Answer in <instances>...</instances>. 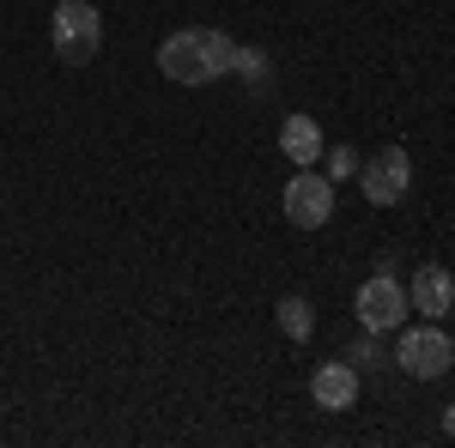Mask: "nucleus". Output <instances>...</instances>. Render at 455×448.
Instances as JSON below:
<instances>
[{
    "instance_id": "f257e3e1",
    "label": "nucleus",
    "mask_w": 455,
    "mask_h": 448,
    "mask_svg": "<svg viewBox=\"0 0 455 448\" xmlns=\"http://www.w3.org/2000/svg\"><path fill=\"white\" fill-rule=\"evenodd\" d=\"M158 67L171 85H212V79L237 73V43L212 25H188V31H171L158 43Z\"/></svg>"
},
{
    "instance_id": "f03ea898",
    "label": "nucleus",
    "mask_w": 455,
    "mask_h": 448,
    "mask_svg": "<svg viewBox=\"0 0 455 448\" xmlns=\"http://www.w3.org/2000/svg\"><path fill=\"white\" fill-rule=\"evenodd\" d=\"M49 36H55V55H61L68 67H85V61L98 55V43H104V19H98V6H85V0H55Z\"/></svg>"
},
{
    "instance_id": "7ed1b4c3",
    "label": "nucleus",
    "mask_w": 455,
    "mask_h": 448,
    "mask_svg": "<svg viewBox=\"0 0 455 448\" xmlns=\"http://www.w3.org/2000/svg\"><path fill=\"white\" fill-rule=\"evenodd\" d=\"M407 310H413V303H407V291H401L388 273H371L364 285H358V297H352L358 327H364V334H377V340L395 334V327H407Z\"/></svg>"
},
{
    "instance_id": "20e7f679",
    "label": "nucleus",
    "mask_w": 455,
    "mask_h": 448,
    "mask_svg": "<svg viewBox=\"0 0 455 448\" xmlns=\"http://www.w3.org/2000/svg\"><path fill=\"white\" fill-rule=\"evenodd\" d=\"M395 364H401L407 376H419V381H437V376H450L455 345H450V334H443L437 321H425V327H401Z\"/></svg>"
},
{
    "instance_id": "39448f33",
    "label": "nucleus",
    "mask_w": 455,
    "mask_h": 448,
    "mask_svg": "<svg viewBox=\"0 0 455 448\" xmlns=\"http://www.w3.org/2000/svg\"><path fill=\"white\" fill-rule=\"evenodd\" d=\"M328 212H334V182L322 170H298L285 182V218H291L298 231H322Z\"/></svg>"
},
{
    "instance_id": "423d86ee",
    "label": "nucleus",
    "mask_w": 455,
    "mask_h": 448,
    "mask_svg": "<svg viewBox=\"0 0 455 448\" xmlns=\"http://www.w3.org/2000/svg\"><path fill=\"white\" fill-rule=\"evenodd\" d=\"M358 176H364V200L371 207H395L407 194V182H413V164H407L401 145H383L371 164H358Z\"/></svg>"
},
{
    "instance_id": "0eeeda50",
    "label": "nucleus",
    "mask_w": 455,
    "mask_h": 448,
    "mask_svg": "<svg viewBox=\"0 0 455 448\" xmlns=\"http://www.w3.org/2000/svg\"><path fill=\"white\" fill-rule=\"evenodd\" d=\"M407 303L425 315V321H443V315L455 310V279H450V267H419L413 273V291H407Z\"/></svg>"
},
{
    "instance_id": "6e6552de",
    "label": "nucleus",
    "mask_w": 455,
    "mask_h": 448,
    "mask_svg": "<svg viewBox=\"0 0 455 448\" xmlns=\"http://www.w3.org/2000/svg\"><path fill=\"white\" fill-rule=\"evenodd\" d=\"M310 394L322 413H347L352 400H358V370H352L347 358H334V364H322L310 376Z\"/></svg>"
},
{
    "instance_id": "1a4fd4ad",
    "label": "nucleus",
    "mask_w": 455,
    "mask_h": 448,
    "mask_svg": "<svg viewBox=\"0 0 455 448\" xmlns=\"http://www.w3.org/2000/svg\"><path fill=\"white\" fill-rule=\"evenodd\" d=\"M280 152L291 164H315V158H322V128H315V115H285L280 122Z\"/></svg>"
},
{
    "instance_id": "9d476101",
    "label": "nucleus",
    "mask_w": 455,
    "mask_h": 448,
    "mask_svg": "<svg viewBox=\"0 0 455 448\" xmlns=\"http://www.w3.org/2000/svg\"><path fill=\"white\" fill-rule=\"evenodd\" d=\"M274 321H280L285 340H298V345L315 334V315H310V303H304V297H280V303H274Z\"/></svg>"
},
{
    "instance_id": "9b49d317",
    "label": "nucleus",
    "mask_w": 455,
    "mask_h": 448,
    "mask_svg": "<svg viewBox=\"0 0 455 448\" xmlns=\"http://www.w3.org/2000/svg\"><path fill=\"white\" fill-rule=\"evenodd\" d=\"M315 164H322L328 182H347V176H358V152H352V145H334V152L322 145V158H315Z\"/></svg>"
},
{
    "instance_id": "f8f14e48",
    "label": "nucleus",
    "mask_w": 455,
    "mask_h": 448,
    "mask_svg": "<svg viewBox=\"0 0 455 448\" xmlns=\"http://www.w3.org/2000/svg\"><path fill=\"white\" fill-rule=\"evenodd\" d=\"M377 364H388L383 345H377V334H364V340L352 345V370H377Z\"/></svg>"
},
{
    "instance_id": "ddd939ff",
    "label": "nucleus",
    "mask_w": 455,
    "mask_h": 448,
    "mask_svg": "<svg viewBox=\"0 0 455 448\" xmlns=\"http://www.w3.org/2000/svg\"><path fill=\"white\" fill-rule=\"evenodd\" d=\"M237 73H249V79H261V73H267V61H261V49H237Z\"/></svg>"
},
{
    "instance_id": "4468645a",
    "label": "nucleus",
    "mask_w": 455,
    "mask_h": 448,
    "mask_svg": "<svg viewBox=\"0 0 455 448\" xmlns=\"http://www.w3.org/2000/svg\"><path fill=\"white\" fill-rule=\"evenodd\" d=\"M443 430H450V436H455V406H450V413H443Z\"/></svg>"
}]
</instances>
